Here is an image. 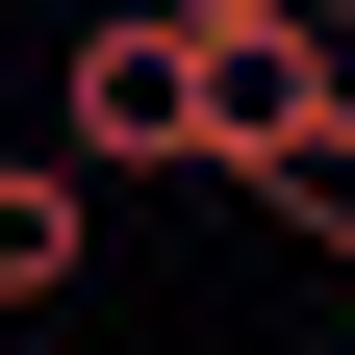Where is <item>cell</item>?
<instances>
[{"mask_svg":"<svg viewBox=\"0 0 355 355\" xmlns=\"http://www.w3.org/2000/svg\"><path fill=\"white\" fill-rule=\"evenodd\" d=\"M51 153L76 178H229V51H203L178 0H102L76 76H51Z\"/></svg>","mask_w":355,"mask_h":355,"instance_id":"obj_1","label":"cell"},{"mask_svg":"<svg viewBox=\"0 0 355 355\" xmlns=\"http://www.w3.org/2000/svg\"><path fill=\"white\" fill-rule=\"evenodd\" d=\"M76 254H102V178L76 153H0V304H76Z\"/></svg>","mask_w":355,"mask_h":355,"instance_id":"obj_2","label":"cell"}]
</instances>
